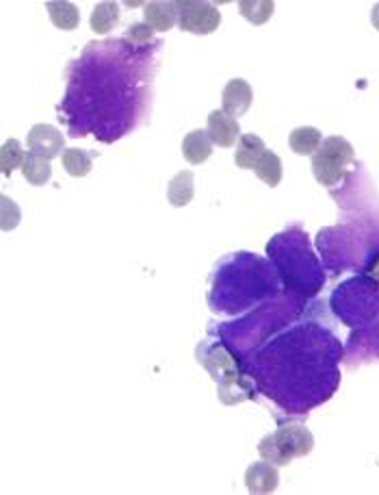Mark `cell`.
<instances>
[{
	"label": "cell",
	"instance_id": "obj_1",
	"mask_svg": "<svg viewBox=\"0 0 379 495\" xmlns=\"http://www.w3.org/2000/svg\"><path fill=\"white\" fill-rule=\"evenodd\" d=\"M315 449V437L306 426H282L280 431L267 434L258 443V454L262 461H269L276 467H284L292 458L308 457Z\"/></svg>",
	"mask_w": 379,
	"mask_h": 495
},
{
	"label": "cell",
	"instance_id": "obj_2",
	"mask_svg": "<svg viewBox=\"0 0 379 495\" xmlns=\"http://www.w3.org/2000/svg\"><path fill=\"white\" fill-rule=\"evenodd\" d=\"M353 146L341 135L323 139L315 155H312V174L321 185L334 187L347 176L353 165Z\"/></svg>",
	"mask_w": 379,
	"mask_h": 495
},
{
	"label": "cell",
	"instance_id": "obj_3",
	"mask_svg": "<svg viewBox=\"0 0 379 495\" xmlns=\"http://www.w3.org/2000/svg\"><path fill=\"white\" fill-rule=\"evenodd\" d=\"M178 9V27L182 31L194 35L215 33L221 24V13L215 4L202 3V0H180L176 3Z\"/></svg>",
	"mask_w": 379,
	"mask_h": 495
},
{
	"label": "cell",
	"instance_id": "obj_4",
	"mask_svg": "<svg viewBox=\"0 0 379 495\" xmlns=\"http://www.w3.org/2000/svg\"><path fill=\"white\" fill-rule=\"evenodd\" d=\"M27 144L30 153L44 156V159H54L61 150H63V135L59 133L54 126L50 124H37L29 130Z\"/></svg>",
	"mask_w": 379,
	"mask_h": 495
},
{
	"label": "cell",
	"instance_id": "obj_5",
	"mask_svg": "<svg viewBox=\"0 0 379 495\" xmlns=\"http://www.w3.org/2000/svg\"><path fill=\"white\" fill-rule=\"evenodd\" d=\"M251 100H254V92H251L250 83L243 79H232L224 88V94H221L224 111L227 115H232V118L245 115L247 109L251 107Z\"/></svg>",
	"mask_w": 379,
	"mask_h": 495
},
{
	"label": "cell",
	"instance_id": "obj_6",
	"mask_svg": "<svg viewBox=\"0 0 379 495\" xmlns=\"http://www.w3.org/2000/svg\"><path fill=\"white\" fill-rule=\"evenodd\" d=\"M206 133H209L210 141L221 148H230L239 139V122L236 118L227 115L224 109L212 111L209 115V126H206Z\"/></svg>",
	"mask_w": 379,
	"mask_h": 495
},
{
	"label": "cell",
	"instance_id": "obj_7",
	"mask_svg": "<svg viewBox=\"0 0 379 495\" xmlns=\"http://www.w3.org/2000/svg\"><path fill=\"white\" fill-rule=\"evenodd\" d=\"M245 484L250 489V493L254 495L273 493L277 489V484H280V474H277L276 465L269 461L254 463L247 467Z\"/></svg>",
	"mask_w": 379,
	"mask_h": 495
},
{
	"label": "cell",
	"instance_id": "obj_8",
	"mask_svg": "<svg viewBox=\"0 0 379 495\" xmlns=\"http://www.w3.org/2000/svg\"><path fill=\"white\" fill-rule=\"evenodd\" d=\"M265 141H262L254 133L241 135V139L236 141V155L235 164L243 170H254L260 161V156L265 155Z\"/></svg>",
	"mask_w": 379,
	"mask_h": 495
},
{
	"label": "cell",
	"instance_id": "obj_9",
	"mask_svg": "<svg viewBox=\"0 0 379 495\" xmlns=\"http://www.w3.org/2000/svg\"><path fill=\"white\" fill-rule=\"evenodd\" d=\"M145 24H150L152 31L165 33L178 22V9L176 3H148L145 4Z\"/></svg>",
	"mask_w": 379,
	"mask_h": 495
},
{
	"label": "cell",
	"instance_id": "obj_10",
	"mask_svg": "<svg viewBox=\"0 0 379 495\" xmlns=\"http://www.w3.org/2000/svg\"><path fill=\"white\" fill-rule=\"evenodd\" d=\"M182 155L191 165H202L212 155V141L206 130H194L182 139Z\"/></svg>",
	"mask_w": 379,
	"mask_h": 495
},
{
	"label": "cell",
	"instance_id": "obj_11",
	"mask_svg": "<svg viewBox=\"0 0 379 495\" xmlns=\"http://www.w3.org/2000/svg\"><path fill=\"white\" fill-rule=\"evenodd\" d=\"M48 9L50 22L61 31H74L80 24V12L74 3H65V0H50L45 3Z\"/></svg>",
	"mask_w": 379,
	"mask_h": 495
},
{
	"label": "cell",
	"instance_id": "obj_12",
	"mask_svg": "<svg viewBox=\"0 0 379 495\" xmlns=\"http://www.w3.org/2000/svg\"><path fill=\"white\" fill-rule=\"evenodd\" d=\"M195 187H194V174L189 170H182L167 185V200L171 206H186L194 200Z\"/></svg>",
	"mask_w": 379,
	"mask_h": 495
},
{
	"label": "cell",
	"instance_id": "obj_13",
	"mask_svg": "<svg viewBox=\"0 0 379 495\" xmlns=\"http://www.w3.org/2000/svg\"><path fill=\"white\" fill-rule=\"evenodd\" d=\"M323 135L321 130L315 129V126H301V129H295L291 135H288V146L295 155L310 156L315 155L321 146Z\"/></svg>",
	"mask_w": 379,
	"mask_h": 495
},
{
	"label": "cell",
	"instance_id": "obj_14",
	"mask_svg": "<svg viewBox=\"0 0 379 495\" xmlns=\"http://www.w3.org/2000/svg\"><path fill=\"white\" fill-rule=\"evenodd\" d=\"M119 22V4L118 3H98L91 12L89 27L98 35H106L113 31Z\"/></svg>",
	"mask_w": 379,
	"mask_h": 495
},
{
	"label": "cell",
	"instance_id": "obj_15",
	"mask_svg": "<svg viewBox=\"0 0 379 495\" xmlns=\"http://www.w3.org/2000/svg\"><path fill=\"white\" fill-rule=\"evenodd\" d=\"M256 176L265 185L277 187L282 183V159L273 150H265V155L260 156L256 165Z\"/></svg>",
	"mask_w": 379,
	"mask_h": 495
},
{
	"label": "cell",
	"instance_id": "obj_16",
	"mask_svg": "<svg viewBox=\"0 0 379 495\" xmlns=\"http://www.w3.org/2000/svg\"><path fill=\"white\" fill-rule=\"evenodd\" d=\"M22 174L30 185L42 187L48 183L50 174H53V170H50V161L44 159V156L35 155V153H29L27 161H24V165H22Z\"/></svg>",
	"mask_w": 379,
	"mask_h": 495
},
{
	"label": "cell",
	"instance_id": "obj_17",
	"mask_svg": "<svg viewBox=\"0 0 379 495\" xmlns=\"http://www.w3.org/2000/svg\"><path fill=\"white\" fill-rule=\"evenodd\" d=\"M273 7H276L273 0H241L239 3L241 16L250 20L254 27H260V24H265L271 18Z\"/></svg>",
	"mask_w": 379,
	"mask_h": 495
},
{
	"label": "cell",
	"instance_id": "obj_18",
	"mask_svg": "<svg viewBox=\"0 0 379 495\" xmlns=\"http://www.w3.org/2000/svg\"><path fill=\"white\" fill-rule=\"evenodd\" d=\"M24 161H27V155H24L22 146H20L18 139H7L0 148V168H3V174L9 176L13 170L22 168Z\"/></svg>",
	"mask_w": 379,
	"mask_h": 495
},
{
	"label": "cell",
	"instance_id": "obj_19",
	"mask_svg": "<svg viewBox=\"0 0 379 495\" xmlns=\"http://www.w3.org/2000/svg\"><path fill=\"white\" fill-rule=\"evenodd\" d=\"M61 164H63V170L70 176H74V179L87 176L91 172V156L78 148L65 150L63 156H61Z\"/></svg>",
	"mask_w": 379,
	"mask_h": 495
},
{
	"label": "cell",
	"instance_id": "obj_20",
	"mask_svg": "<svg viewBox=\"0 0 379 495\" xmlns=\"http://www.w3.org/2000/svg\"><path fill=\"white\" fill-rule=\"evenodd\" d=\"M0 206H3V214H0V226L3 231H12L20 224V206L7 198V196H0Z\"/></svg>",
	"mask_w": 379,
	"mask_h": 495
},
{
	"label": "cell",
	"instance_id": "obj_21",
	"mask_svg": "<svg viewBox=\"0 0 379 495\" xmlns=\"http://www.w3.org/2000/svg\"><path fill=\"white\" fill-rule=\"evenodd\" d=\"M152 27L150 24H133V27L128 29V38L130 39H150L152 38Z\"/></svg>",
	"mask_w": 379,
	"mask_h": 495
},
{
	"label": "cell",
	"instance_id": "obj_22",
	"mask_svg": "<svg viewBox=\"0 0 379 495\" xmlns=\"http://www.w3.org/2000/svg\"><path fill=\"white\" fill-rule=\"evenodd\" d=\"M371 22H373V27H375L377 31H379V3L375 4V7H373V12H371Z\"/></svg>",
	"mask_w": 379,
	"mask_h": 495
}]
</instances>
